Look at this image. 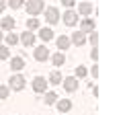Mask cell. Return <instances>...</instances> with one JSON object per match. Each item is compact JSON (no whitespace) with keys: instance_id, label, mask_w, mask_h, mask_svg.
I'll use <instances>...</instances> for the list:
<instances>
[{"instance_id":"obj_1","label":"cell","mask_w":125,"mask_h":115,"mask_svg":"<svg viewBox=\"0 0 125 115\" xmlns=\"http://www.w3.org/2000/svg\"><path fill=\"white\" fill-rule=\"evenodd\" d=\"M25 8H27V12H29V14H33V17L45 10V6H43V0H29V2L25 4Z\"/></svg>"},{"instance_id":"obj_2","label":"cell","mask_w":125,"mask_h":115,"mask_svg":"<svg viewBox=\"0 0 125 115\" xmlns=\"http://www.w3.org/2000/svg\"><path fill=\"white\" fill-rule=\"evenodd\" d=\"M43 12H45V21H47L49 25H55V23L60 21V12H58V8H55V6H49V8H45Z\"/></svg>"},{"instance_id":"obj_3","label":"cell","mask_w":125,"mask_h":115,"mask_svg":"<svg viewBox=\"0 0 125 115\" xmlns=\"http://www.w3.org/2000/svg\"><path fill=\"white\" fill-rule=\"evenodd\" d=\"M10 88L12 91H23L25 88V78L21 76V74H14V76H10Z\"/></svg>"},{"instance_id":"obj_4","label":"cell","mask_w":125,"mask_h":115,"mask_svg":"<svg viewBox=\"0 0 125 115\" xmlns=\"http://www.w3.org/2000/svg\"><path fill=\"white\" fill-rule=\"evenodd\" d=\"M33 56H35V60H37V62H45L49 58V49L45 47V45H39V47H35Z\"/></svg>"},{"instance_id":"obj_5","label":"cell","mask_w":125,"mask_h":115,"mask_svg":"<svg viewBox=\"0 0 125 115\" xmlns=\"http://www.w3.org/2000/svg\"><path fill=\"white\" fill-rule=\"evenodd\" d=\"M45 88H47V80L43 76H37L33 80V91L35 92H45Z\"/></svg>"},{"instance_id":"obj_6","label":"cell","mask_w":125,"mask_h":115,"mask_svg":"<svg viewBox=\"0 0 125 115\" xmlns=\"http://www.w3.org/2000/svg\"><path fill=\"white\" fill-rule=\"evenodd\" d=\"M64 23L68 25V27H74V25L78 23V14L74 12V10H66V14H64Z\"/></svg>"},{"instance_id":"obj_7","label":"cell","mask_w":125,"mask_h":115,"mask_svg":"<svg viewBox=\"0 0 125 115\" xmlns=\"http://www.w3.org/2000/svg\"><path fill=\"white\" fill-rule=\"evenodd\" d=\"M64 88H66L68 92H74L76 88H78V78H76V76L66 78V80H64Z\"/></svg>"},{"instance_id":"obj_8","label":"cell","mask_w":125,"mask_h":115,"mask_svg":"<svg viewBox=\"0 0 125 115\" xmlns=\"http://www.w3.org/2000/svg\"><path fill=\"white\" fill-rule=\"evenodd\" d=\"M21 43H23V45H27V47L35 45V33H31V31L23 33V35H21Z\"/></svg>"},{"instance_id":"obj_9","label":"cell","mask_w":125,"mask_h":115,"mask_svg":"<svg viewBox=\"0 0 125 115\" xmlns=\"http://www.w3.org/2000/svg\"><path fill=\"white\" fill-rule=\"evenodd\" d=\"M72 43H74V45H78V47H82V45L86 43V35L82 33V31L74 33V35H72Z\"/></svg>"},{"instance_id":"obj_10","label":"cell","mask_w":125,"mask_h":115,"mask_svg":"<svg viewBox=\"0 0 125 115\" xmlns=\"http://www.w3.org/2000/svg\"><path fill=\"white\" fill-rule=\"evenodd\" d=\"M10 68H12L14 72H21L25 68V60L23 58H10Z\"/></svg>"},{"instance_id":"obj_11","label":"cell","mask_w":125,"mask_h":115,"mask_svg":"<svg viewBox=\"0 0 125 115\" xmlns=\"http://www.w3.org/2000/svg\"><path fill=\"white\" fill-rule=\"evenodd\" d=\"M0 27H2L4 31H12L14 29V19L12 17H4L2 21H0Z\"/></svg>"},{"instance_id":"obj_12","label":"cell","mask_w":125,"mask_h":115,"mask_svg":"<svg viewBox=\"0 0 125 115\" xmlns=\"http://www.w3.org/2000/svg\"><path fill=\"white\" fill-rule=\"evenodd\" d=\"M58 109H60V113H68L72 109V101L70 99H62V101H58Z\"/></svg>"},{"instance_id":"obj_13","label":"cell","mask_w":125,"mask_h":115,"mask_svg":"<svg viewBox=\"0 0 125 115\" xmlns=\"http://www.w3.org/2000/svg\"><path fill=\"white\" fill-rule=\"evenodd\" d=\"M94 31V21L92 19H84L82 21V33H92Z\"/></svg>"},{"instance_id":"obj_14","label":"cell","mask_w":125,"mask_h":115,"mask_svg":"<svg viewBox=\"0 0 125 115\" xmlns=\"http://www.w3.org/2000/svg\"><path fill=\"white\" fill-rule=\"evenodd\" d=\"M78 12H80V14H84V17H88V14L92 12L90 2H80V4H78Z\"/></svg>"},{"instance_id":"obj_15","label":"cell","mask_w":125,"mask_h":115,"mask_svg":"<svg viewBox=\"0 0 125 115\" xmlns=\"http://www.w3.org/2000/svg\"><path fill=\"white\" fill-rule=\"evenodd\" d=\"M39 37L43 39V41H51V39H53V31H51L49 27H45V29L39 31Z\"/></svg>"},{"instance_id":"obj_16","label":"cell","mask_w":125,"mask_h":115,"mask_svg":"<svg viewBox=\"0 0 125 115\" xmlns=\"http://www.w3.org/2000/svg\"><path fill=\"white\" fill-rule=\"evenodd\" d=\"M70 43L72 41L66 37V35H62V37H58V49H68L70 47Z\"/></svg>"},{"instance_id":"obj_17","label":"cell","mask_w":125,"mask_h":115,"mask_svg":"<svg viewBox=\"0 0 125 115\" xmlns=\"http://www.w3.org/2000/svg\"><path fill=\"white\" fill-rule=\"evenodd\" d=\"M51 62H53V66H64V62H66V56H64V54H53Z\"/></svg>"},{"instance_id":"obj_18","label":"cell","mask_w":125,"mask_h":115,"mask_svg":"<svg viewBox=\"0 0 125 115\" xmlns=\"http://www.w3.org/2000/svg\"><path fill=\"white\" fill-rule=\"evenodd\" d=\"M43 103H45V105H53V103H58V95H55V92H47L45 99H43Z\"/></svg>"},{"instance_id":"obj_19","label":"cell","mask_w":125,"mask_h":115,"mask_svg":"<svg viewBox=\"0 0 125 115\" xmlns=\"http://www.w3.org/2000/svg\"><path fill=\"white\" fill-rule=\"evenodd\" d=\"M60 82H62V74L58 70L51 72V74H49V84H60Z\"/></svg>"},{"instance_id":"obj_20","label":"cell","mask_w":125,"mask_h":115,"mask_svg":"<svg viewBox=\"0 0 125 115\" xmlns=\"http://www.w3.org/2000/svg\"><path fill=\"white\" fill-rule=\"evenodd\" d=\"M19 41H21V39H19L17 33H8V35H6V43H8V45H17Z\"/></svg>"},{"instance_id":"obj_21","label":"cell","mask_w":125,"mask_h":115,"mask_svg":"<svg viewBox=\"0 0 125 115\" xmlns=\"http://www.w3.org/2000/svg\"><path fill=\"white\" fill-rule=\"evenodd\" d=\"M27 29H29V31H35V29H39V21L35 19V17H33V19H29V21H27Z\"/></svg>"},{"instance_id":"obj_22","label":"cell","mask_w":125,"mask_h":115,"mask_svg":"<svg viewBox=\"0 0 125 115\" xmlns=\"http://www.w3.org/2000/svg\"><path fill=\"white\" fill-rule=\"evenodd\" d=\"M8 6L14 8V10H19V8L25 6V2H23V0H8Z\"/></svg>"},{"instance_id":"obj_23","label":"cell","mask_w":125,"mask_h":115,"mask_svg":"<svg viewBox=\"0 0 125 115\" xmlns=\"http://www.w3.org/2000/svg\"><path fill=\"white\" fill-rule=\"evenodd\" d=\"M8 58H10V51H8V47L0 45V60H8Z\"/></svg>"},{"instance_id":"obj_24","label":"cell","mask_w":125,"mask_h":115,"mask_svg":"<svg viewBox=\"0 0 125 115\" xmlns=\"http://www.w3.org/2000/svg\"><path fill=\"white\" fill-rule=\"evenodd\" d=\"M86 74H88V72H86L84 66H78V68H76V78H84Z\"/></svg>"},{"instance_id":"obj_25","label":"cell","mask_w":125,"mask_h":115,"mask_svg":"<svg viewBox=\"0 0 125 115\" xmlns=\"http://www.w3.org/2000/svg\"><path fill=\"white\" fill-rule=\"evenodd\" d=\"M8 97V86H0V99H6Z\"/></svg>"},{"instance_id":"obj_26","label":"cell","mask_w":125,"mask_h":115,"mask_svg":"<svg viewBox=\"0 0 125 115\" xmlns=\"http://www.w3.org/2000/svg\"><path fill=\"white\" fill-rule=\"evenodd\" d=\"M90 43L94 45V47H96V43H98V33H94V31H92V35H90Z\"/></svg>"},{"instance_id":"obj_27","label":"cell","mask_w":125,"mask_h":115,"mask_svg":"<svg viewBox=\"0 0 125 115\" xmlns=\"http://www.w3.org/2000/svg\"><path fill=\"white\" fill-rule=\"evenodd\" d=\"M74 2H76V0H62V4H64L66 8H72V6H74Z\"/></svg>"},{"instance_id":"obj_28","label":"cell","mask_w":125,"mask_h":115,"mask_svg":"<svg viewBox=\"0 0 125 115\" xmlns=\"http://www.w3.org/2000/svg\"><path fill=\"white\" fill-rule=\"evenodd\" d=\"M90 56H92V60H98V49H92Z\"/></svg>"},{"instance_id":"obj_29","label":"cell","mask_w":125,"mask_h":115,"mask_svg":"<svg viewBox=\"0 0 125 115\" xmlns=\"http://www.w3.org/2000/svg\"><path fill=\"white\" fill-rule=\"evenodd\" d=\"M4 8H6V2H4V0H0V12H2Z\"/></svg>"},{"instance_id":"obj_30","label":"cell","mask_w":125,"mask_h":115,"mask_svg":"<svg viewBox=\"0 0 125 115\" xmlns=\"http://www.w3.org/2000/svg\"><path fill=\"white\" fill-rule=\"evenodd\" d=\"M0 41H2V33H0Z\"/></svg>"}]
</instances>
